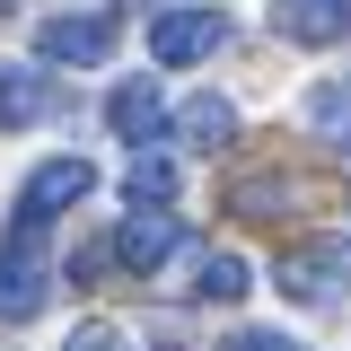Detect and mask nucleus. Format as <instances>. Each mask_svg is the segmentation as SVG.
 Returning a JSON list of instances; mask_svg holds the SVG:
<instances>
[{"mask_svg":"<svg viewBox=\"0 0 351 351\" xmlns=\"http://www.w3.org/2000/svg\"><path fill=\"white\" fill-rule=\"evenodd\" d=\"M299 114H307V132H316L325 149H351V80H316L299 97Z\"/></svg>","mask_w":351,"mask_h":351,"instance_id":"10","label":"nucleus"},{"mask_svg":"<svg viewBox=\"0 0 351 351\" xmlns=\"http://www.w3.org/2000/svg\"><path fill=\"white\" fill-rule=\"evenodd\" d=\"M246 290H255L246 255H202V263H193V299H211V307H237Z\"/></svg>","mask_w":351,"mask_h":351,"instance_id":"13","label":"nucleus"},{"mask_svg":"<svg viewBox=\"0 0 351 351\" xmlns=\"http://www.w3.org/2000/svg\"><path fill=\"white\" fill-rule=\"evenodd\" d=\"M53 114H62V88H53V71H27V62H0V132L53 123Z\"/></svg>","mask_w":351,"mask_h":351,"instance_id":"7","label":"nucleus"},{"mask_svg":"<svg viewBox=\"0 0 351 351\" xmlns=\"http://www.w3.org/2000/svg\"><path fill=\"white\" fill-rule=\"evenodd\" d=\"M272 27L281 44L325 53V44H351V0H272Z\"/></svg>","mask_w":351,"mask_h":351,"instance_id":"8","label":"nucleus"},{"mask_svg":"<svg viewBox=\"0 0 351 351\" xmlns=\"http://www.w3.org/2000/svg\"><path fill=\"white\" fill-rule=\"evenodd\" d=\"M97 193V167L88 158H44L27 184H18V228H53V219L71 211V202H88Z\"/></svg>","mask_w":351,"mask_h":351,"instance_id":"3","label":"nucleus"},{"mask_svg":"<svg viewBox=\"0 0 351 351\" xmlns=\"http://www.w3.org/2000/svg\"><path fill=\"white\" fill-rule=\"evenodd\" d=\"M62 351H132V343H123V325H106V316H97V325H80Z\"/></svg>","mask_w":351,"mask_h":351,"instance_id":"16","label":"nucleus"},{"mask_svg":"<svg viewBox=\"0 0 351 351\" xmlns=\"http://www.w3.org/2000/svg\"><path fill=\"white\" fill-rule=\"evenodd\" d=\"M281 290L299 307H325L334 290H343V237H307V246H290L281 255Z\"/></svg>","mask_w":351,"mask_h":351,"instance_id":"6","label":"nucleus"},{"mask_svg":"<svg viewBox=\"0 0 351 351\" xmlns=\"http://www.w3.org/2000/svg\"><path fill=\"white\" fill-rule=\"evenodd\" d=\"M176 255H184V219H176V211H132L123 228H114V263L141 272V281H149V272H167Z\"/></svg>","mask_w":351,"mask_h":351,"instance_id":"5","label":"nucleus"},{"mask_svg":"<svg viewBox=\"0 0 351 351\" xmlns=\"http://www.w3.org/2000/svg\"><path fill=\"white\" fill-rule=\"evenodd\" d=\"M219 44H228V18L202 9V0H193V9H158V18H149V62H158V71H193V62H211Z\"/></svg>","mask_w":351,"mask_h":351,"instance_id":"2","label":"nucleus"},{"mask_svg":"<svg viewBox=\"0 0 351 351\" xmlns=\"http://www.w3.org/2000/svg\"><path fill=\"white\" fill-rule=\"evenodd\" d=\"M36 53L44 62H71V71H97V62H114V18L106 9H62V18L36 27Z\"/></svg>","mask_w":351,"mask_h":351,"instance_id":"4","label":"nucleus"},{"mask_svg":"<svg viewBox=\"0 0 351 351\" xmlns=\"http://www.w3.org/2000/svg\"><path fill=\"white\" fill-rule=\"evenodd\" d=\"M0 9H9V0H0Z\"/></svg>","mask_w":351,"mask_h":351,"instance_id":"17","label":"nucleus"},{"mask_svg":"<svg viewBox=\"0 0 351 351\" xmlns=\"http://www.w3.org/2000/svg\"><path fill=\"white\" fill-rule=\"evenodd\" d=\"M176 132H184L193 149H228V141H237V106L202 88V97H184V114H176Z\"/></svg>","mask_w":351,"mask_h":351,"instance_id":"11","label":"nucleus"},{"mask_svg":"<svg viewBox=\"0 0 351 351\" xmlns=\"http://www.w3.org/2000/svg\"><path fill=\"white\" fill-rule=\"evenodd\" d=\"M228 202H237V211H281V202H290V184H281V176H255V184H237V193H228Z\"/></svg>","mask_w":351,"mask_h":351,"instance_id":"14","label":"nucleus"},{"mask_svg":"<svg viewBox=\"0 0 351 351\" xmlns=\"http://www.w3.org/2000/svg\"><path fill=\"white\" fill-rule=\"evenodd\" d=\"M53 299V272H44V228L9 219V246H0V325H27Z\"/></svg>","mask_w":351,"mask_h":351,"instance_id":"1","label":"nucleus"},{"mask_svg":"<svg viewBox=\"0 0 351 351\" xmlns=\"http://www.w3.org/2000/svg\"><path fill=\"white\" fill-rule=\"evenodd\" d=\"M123 202H132V211H167V202H176V158L141 149V158L123 167Z\"/></svg>","mask_w":351,"mask_h":351,"instance_id":"12","label":"nucleus"},{"mask_svg":"<svg viewBox=\"0 0 351 351\" xmlns=\"http://www.w3.org/2000/svg\"><path fill=\"white\" fill-rule=\"evenodd\" d=\"M106 123H114V141H132V149L167 141V97H158V80H123L106 97Z\"/></svg>","mask_w":351,"mask_h":351,"instance_id":"9","label":"nucleus"},{"mask_svg":"<svg viewBox=\"0 0 351 351\" xmlns=\"http://www.w3.org/2000/svg\"><path fill=\"white\" fill-rule=\"evenodd\" d=\"M219 351H299V343H290L281 325H237V334H228Z\"/></svg>","mask_w":351,"mask_h":351,"instance_id":"15","label":"nucleus"}]
</instances>
